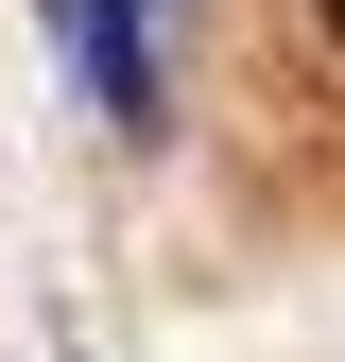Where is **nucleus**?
I'll use <instances>...</instances> for the list:
<instances>
[{"instance_id":"obj_1","label":"nucleus","mask_w":345,"mask_h":362,"mask_svg":"<svg viewBox=\"0 0 345 362\" xmlns=\"http://www.w3.org/2000/svg\"><path fill=\"white\" fill-rule=\"evenodd\" d=\"M52 52L86 69V104H104L121 139H156V104H172V69H156V18H139V0H52Z\"/></svg>"},{"instance_id":"obj_2","label":"nucleus","mask_w":345,"mask_h":362,"mask_svg":"<svg viewBox=\"0 0 345 362\" xmlns=\"http://www.w3.org/2000/svg\"><path fill=\"white\" fill-rule=\"evenodd\" d=\"M328 18H345V0H328Z\"/></svg>"}]
</instances>
